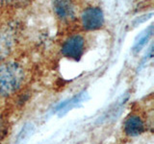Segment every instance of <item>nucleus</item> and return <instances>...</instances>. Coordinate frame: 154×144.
<instances>
[{
  "mask_svg": "<svg viewBox=\"0 0 154 144\" xmlns=\"http://www.w3.org/2000/svg\"><path fill=\"white\" fill-rule=\"evenodd\" d=\"M25 74L21 65L10 62L0 65V97L13 95L23 85Z\"/></svg>",
  "mask_w": 154,
  "mask_h": 144,
  "instance_id": "nucleus-1",
  "label": "nucleus"
},
{
  "mask_svg": "<svg viewBox=\"0 0 154 144\" xmlns=\"http://www.w3.org/2000/svg\"><path fill=\"white\" fill-rule=\"evenodd\" d=\"M82 26L85 30H98L104 24V14L101 9L97 7L87 8L81 16Z\"/></svg>",
  "mask_w": 154,
  "mask_h": 144,
  "instance_id": "nucleus-2",
  "label": "nucleus"
},
{
  "mask_svg": "<svg viewBox=\"0 0 154 144\" xmlns=\"http://www.w3.org/2000/svg\"><path fill=\"white\" fill-rule=\"evenodd\" d=\"M85 41L83 37L80 35H74L69 37L64 42L62 46V53L69 59L79 61L84 53Z\"/></svg>",
  "mask_w": 154,
  "mask_h": 144,
  "instance_id": "nucleus-3",
  "label": "nucleus"
},
{
  "mask_svg": "<svg viewBox=\"0 0 154 144\" xmlns=\"http://www.w3.org/2000/svg\"><path fill=\"white\" fill-rule=\"evenodd\" d=\"M146 130V125L144 120L138 114H130L126 117L123 123L124 134L128 136L135 137L141 136Z\"/></svg>",
  "mask_w": 154,
  "mask_h": 144,
  "instance_id": "nucleus-4",
  "label": "nucleus"
},
{
  "mask_svg": "<svg viewBox=\"0 0 154 144\" xmlns=\"http://www.w3.org/2000/svg\"><path fill=\"white\" fill-rule=\"evenodd\" d=\"M53 9L62 20H69L74 16V9L70 0H53Z\"/></svg>",
  "mask_w": 154,
  "mask_h": 144,
  "instance_id": "nucleus-5",
  "label": "nucleus"
},
{
  "mask_svg": "<svg viewBox=\"0 0 154 144\" xmlns=\"http://www.w3.org/2000/svg\"><path fill=\"white\" fill-rule=\"evenodd\" d=\"M153 34V25H150L148 28H146L143 32H142L140 35L137 37L136 40H135V43L133 45V52L137 53L139 51H141L143 48L144 47V45L146 44L147 41L149 40V38H151Z\"/></svg>",
  "mask_w": 154,
  "mask_h": 144,
  "instance_id": "nucleus-6",
  "label": "nucleus"
},
{
  "mask_svg": "<svg viewBox=\"0 0 154 144\" xmlns=\"http://www.w3.org/2000/svg\"><path fill=\"white\" fill-rule=\"evenodd\" d=\"M12 38L7 33H0V61L9 56L10 52L12 50Z\"/></svg>",
  "mask_w": 154,
  "mask_h": 144,
  "instance_id": "nucleus-7",
  "label": "nucleus"
},
{
  "mask_svg": "<svg viewBox=\"0 0 154 144\" xmlns=\"http://www.w3.org/2000/svg\"><path fill=\"white\" fill-rule=\"evenodd\" d=\"M82 99H83V94L77 95V96H75V97L72 98L70 101H67V102L62 104L59 107V110H61V112H66L67 110H70L72 107H74L75 105H77L79 102H81Z\"/></svg>",
  "mask_w": 154,
  "mask_h": 144,
  "instance_id": "nucleus-8",
  "label": "nucleus"
},
{
  "mask_svg": "<svg viewBox=\"0 0 154 144\" xmlns=\"http://www.w3.org/2000/svg\"><path fill=\"white\" fill-rule=\"evenodd\" d=\"M8 134V122L5 120V118L0 116V140L7 136Z\"/></svg>",
  "mask_w": 154,
  "mask_h": 144,
  "instance_id": "nucleus-9",
  "label": "nucleus"
},
{
  "mask_svg": "<svg viewBox=\"0 0 154 144\" xmlns=\"http://www.w3.org/2000/svg\"><path fill=\"white\" fill-rule=\"evenodd\" d=\"M27 1L28 0H0V7L4 5H22Z\"/></svg>",
  "mask_w": 154,
  "mask_h": 144,
  "instance_id": "nucleus-10",
  "label": "nucleus"
}]
</instances>
